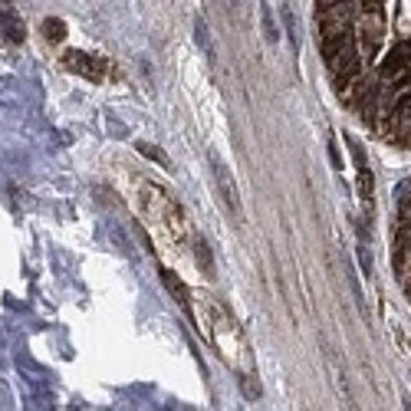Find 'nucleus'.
I'll return each instance as SVG.
<instances>
[{"label":"nucleus","instance_id":"f257e3e1","mask_svg":"<svg viewBox=\"0 0 411 411\" xmlns=\"http://www.w3.org/2000/svg\"><path fill=\"white\" fill-rule=\"evenodd\" d=\"M326 70H329V79H333L336 96H346V89L352 86L355 79L368 70V63H366V56L359 53V43H355V46H349L346 53H339L336 59H329Z\"/></svg>","mask_w":411,"mask_h":411},{"label":"nucleus","instance_id":"f03ea898","mask_svg":"<svg viewBox=\"0 0 411 411\" xmlns=\"http://www.w3.org/2000/svg\"><path fill=\"white\" fill-rule=\"evenodd\" d=\"M355 17H359V3L355 0H339L326 10H316V30L319 36H336V33H352Z\"/></svg>","mask_w":411,"mask_h":411},{"label":"nucleus","instance_id":"7ed1b4c3","mask_svg":"<svg viewBox=\"0 0 411 411\" xmlns=\"http://www.w3.org/2000/svg\"><path fill=\"white\" fill-rule=\"evenodd\" d=\"M59 63H63V70L83 76V79H89V83H103L105 73H109V59L92 56V53H83V50H66V53L59 56Z\"/></svg>","mask_w":411,"mask_h":411},{"label":"nucleus","instance_id":"20e7f679","mask_svg":"<svg viewBox=\"0 0 411 411\" xmlns=\"http://www.w3.org/2000/svg\"><path fill=\"white\" fill-rule=\"evenodd\" d=\"M211 171H214V181H218L220 198H224L227 211L234 214V220H240V201H237V188H234V181H231V175H227V168L218 162V155H211Z\"/></svg>","mask_w":411,"mask_h":411},{"label":"nucleus","instance_id":"39448f33","mask_svg":"<svg viewBox=\"0 0 411 411\" xmlns=\"http://www.w3.org/2000/svg\"><path fill=\"white\" fill-rule=\"evenodd\" d=\"M355 43H359L355 30L352 33H336V36H319V56H323V63H329V59H336L339 53H346Z\"/></svg>","mask_w":411,"mask_h":411},{"label":"nucleus","instance_id":"423d86ee","mask_svg":"<svg viewBox=\"0 0 411 411\" xmlns=\"http://www.w3.org/2000/svg\"><path fill=\"white\" fill-rule=\"evenodd\" d=\"M162 280H165V286L171 290V296L181 303V309H185V313H191V293H188V286H185V283H181L171 270H162Z\"/></svg>","mask_w":411,"mask_h":411},{"label":"nucleus","instance_id":"0eeeda50","mask_svg":"<svg viewBox=\"0 0 411 411\" xmlns=\"http://www.w3.org/2000/svg\"><path fill=\"white\" fill-rule=\"evenodd\" d=\"M0 30H3V36H7L10 43H23V23H20L7 7H0Z\"/></svg>","mask_w":411,"mask_h":411},{"label":"nucleus","instance_id":"6e6552de","mask_svg":"<svg viewBox=\"0 0 411 411\" xmlns=\"http://www.w3.org/2000/svg\"><path fill=\"white\" fill-rule=\"evenodd\" d=\"M194 260H198V266H204V277L214 280V257H211V247H207L201 237L194 240Z\"/></svg>","mask_w":411,"mask_h":411},{"label":"nucleus","instance_id":"1a4fd4ad","mask_svg":"<svg viewBox=\"0 0 411 411\" xmlns=\"http://www.w3.org/2000/svg\"><path fill=\"white\" fill-rule=\"evenodd\" d=\"M43 36L50 40V43H63V40H66V23L56 20V17H46L43 20Z\"/></svg>","mask_w":411,"mask_h":411},{"label":"nucleus","instance_id":"9d476101","mask_svg":"<svg viewBox=\"0 0 411 411\" xmlns=\"http://www.w3.org/2000/svg\"><path fill=\"white\" fill-rule=\"evenodd\" d=\"M260 23H264V36H266V43H277L280 40V30H277V23H273V10L270 7H260Z\"/></svg>","mask_w":411,"mask_h":411},{"label":"nucleus","instance_id":"9b49d317","mask_svg":"<svg viewBox=\"0 0 411 411\" xmlns=\"http://www.w3.org/2000/svg\"><path fill=\"white\" fill-rule=\"evenodd\" d=\"M194 33H198V43L204 46L207 59H211V63H214V43H211V33H207V23H204V20H201V17H198V20H194Z\"/></svg>","mask_w":411,"mask_h":411},{"label":"nucleus","instance_id":"f8f14e48","mask_svg":"<svg viewBox=\"0 0 411 411\" xmlns=\"http://www.w3.org/2000/svg\"><path fill=\"white\" fill-rule=\"evenodd\" d=\"M138 151H142V155H148V158H155V162L162 165V168H168V158H165V155L158 151V148H151V145H138Z\"/></svg>","mask_w":411,"mask_h":411},{"label":"nucleus","instance_id":"ddd939ff","mask_svg":"<svg viewBox=\"0 0 411 411\" xmlns=\"http://www.w3.org/2000/svg\"><path fill=\"white\" fill-rule=\"evenodd\" d=\"M224 7H227L231 14H237V17H240V10H244V0H224Z\"/></svg>","mask_w":411,"mask_h":411},{"label":"nucleus","instance_id":"4468645a","mask_svg":"<svg viewBox=\"0 0 411 411\" xmlns=\"http://www.w3.org/2000/svg\"><path fill=\"white\" fill-rule=\"evenodd\" d=\"M333 3H339V0H316V10H326V7H333Z\"/></svg>","mask_w":411,"mask_h":411},{"label":"nucleus","instance_id":"2eb2a0df","mask_svg":"<svg viewBox=\"0 0 411 411\" xmlns=\"http://www.w3.org/2000/svg\"><path fill=\"white\" fill-rule=\"evenodd\" d=\"M3 3H10V0H3Z\"/></svg>","mask_w":411,"mask_h":411}]
</instances>
